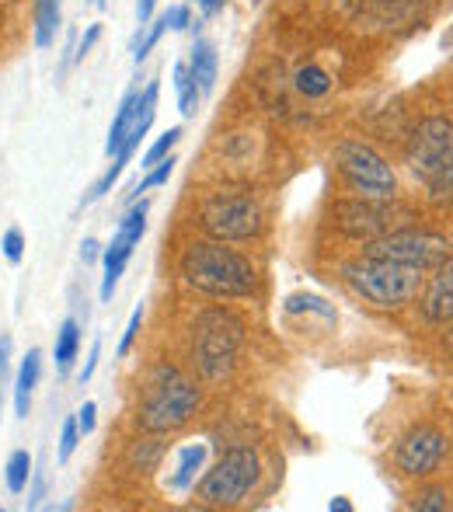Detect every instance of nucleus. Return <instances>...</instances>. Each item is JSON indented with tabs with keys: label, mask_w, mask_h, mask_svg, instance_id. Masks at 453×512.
<instances>
[{
	"label": "nucleus",
	"mask_w": 453,
	"mask_h": 512,
	"mask_svg": "<svg viewBox=\"0 0 453 512\" xmlns=\"http://www.w3.org/2000/svg\"><path fill=\"white\" fill-rule=\"evenodd\" d=\"M182 276L210 297H251L258 286L255 265L224 244L199 241L182 255Z\"/></svg>",
	"instance_id": "1"
},
{
	"label": "nucleus",
	"mask_w": 453,
	"mask_h": 512,
	"mask_svg": "<svg viewBox=\"0 0 453 512\" xmlns=\"http://www.w3.org/2000/svg\"><path fill=\"white\" fill-rule=\"evenodd\" d=\"M199 408V387L175 366H157L143 387L136 418L147 432H175L192 418Z\"/></svg>",
	"instance_id": "2"
},
{
	"label": "nucleus",
	"mask_w": 453,
	"mask_h": 512,
	"mask_svg": "<svg viewBox=\"0 0 453 512\" xmlns=\"http://www.w3.org/2000/svg\"><path fill=\"white\" fill-rule=\"evenodd\" d=\"M345 283H349L363 300H370L373 307L391 310V307H405L408 300L419 297L422 269L366 255L345 269Z\"/></svg>",
	"instance_id": "3"
},
{
	"label": "nucleus",
	"mask_w": 453,
	"mask_h": 512,
	"mask_svg": "<svg viewBox=\"0 0 453 512\" xmlns=\"http://www.w3.org/2000/svg\"><path fill=\"white\" fill-rule=\"evenodd\" d=\"M415 178L429 189V196L440 203H453V122L426 119L412 136L408 150Z\"/></svg>",
	"instance_id": "4"
},
{
	"label": "nucleus",
	"mask_w": 453,
	"mask_h": 512,
	"mask_svg": "<svg viewBox=\"0 0 453 512\" xmlns=\"http://www.w3.org/2000/svg\"><path fill=\"white\" fill-rule=\"evenodd\" d=\"M192 335V356L206 380H220L234 370L237 349H241V321L227 310H206L196 321Z\"/></svg>",
	"instance_id": "5"
},
{
	"label": "nucleus",
	"mask_w": 453,
	"mask_h": 512,
	"mask_svg": "<svg viewBox=\"0 0 453 512\" xmlns=\"http://www.w3.org/2000/svg\"><path fill=\"white\" fill-rule=\"evenodd\" d=\"M335 161H339V171H342L345 185H349L356 196H363V199H394V189H398V182H394V171L373 147L349 140V143H342V147L335 150Z\"/></svg>",
	"instance_id": "6"
},
{
	"label": "nucleus",
	"mask_w": 453,
	"mask_h": 512,
	"mask_svg": "<svg viewBox=\"0 0 453 512\" xmlns=\"http://www.w3.org/2000/svg\"><path fill=\"white\" fill-rule=\"evenodd\" d=\"M258 481V457L248 446H234L224 457L217 460L210 474L199 485V495L210 506H237V502L248 499V492Z\"/></svg>",
	"instance_id": "7"
},
{
	"label": "nucleus",
	"mask_w": 453,
	"mask_h": 512,
	"mask_svg": "<svg viewBox=\"0 0 453 512\" xmlns=\"http://www.w3.org/2000/svg\"><path fill=\"white\" fill-rule=\"evenodd\" d=\"M199 223L217 241H248L262 230V209L248 196H217L203 206Z\"/></svg>",
	"instance_id": "8"
},
{
	"label": "nucleus",
	"mask_w": 453,
	"mask_h": 512,
	"mask_svg": "<svg viewBox=\"0 0 453 512\" xmlns=\"http://www.w3.org/2000/svg\"><path fill=\"white\" fill-rule=\"evenodd\" d=\"M366 255L415 265V269L426 272L429 265H440L447 258V241L440 234H429V230H391V234L366 244Z\"/></svg>",
	"instance_id": "9"
},
{
	"label": "nucleus",
	"mask_w": 453,
	"mask_h": 512,
	"mask_svg": "<svg viewBox=\"0 0 453 512\" xmlns=\"http://www.w3.org/2000/svg\"><path fill=\"white\" fill-rule=\"evenodd\" d=\"M408 216V209L387 203V199H359V203H339L335 206V223H339L342 234L349 237H366V241H377V237L391 234L394 220Z\"/></svg>",
	"instance_id": "10"
},
{
	"label": "nucleus",
	"mask_w": 453,
	"mask_h": 512,
	"mask_svg": "<svg viewBox=\"0 0 453 512\" xmlns=\"http://www.w3.org/2000/svg\"><path fill=\"white\" fill-rule=\"evenodd\" d=\"M443 453H447V436L440 429H433V425H419L398 443L394 460H398V467L408 478H422V474H433L440 467Z\"/></svg>",
	"instance_id": "11"
},
{
	"label": "nucleus",
	"mask_w": 453,
	"mask_h": 512,
	"mask_svg": "<svg viewBox=\"0 0 453 512\" xmlns=\"http://www.w3.org/2000/svg\"><path fill=\"white\" fill-rule=\"evenodd\" d=\"M422 310L433 324L453 321V255L436 265V276L429 279L426 297H422Z\"/></svg>",
	"instance_id": "12"
},
{
	"label": "nucleus",
	"mask_w": 453,
	"mask_h": 512,
	"mask_svg": "<svg viewBox=\"0 0 453 512\" xmlns=\"http://www.w3.org/2000/svg\"><path fill=\"white\" fill-rule=\"evenodd\" d=\"M140 241H133L129 234H122V230H115V237H112V244L102 251V258H105V279H102V300L109 304L112 300V293H115V286H119V279H122V272H126V265H129V255H133V248Z\"/></svg>",
	"instance_id": "13"
},
{
	"label": "nucleus",
	"mask_w": 453,
	"mask_h": 512,
	"mask_svg": "<svg viewBox=\"0 0 453 512\" xmlns=\"http://www.w3.org/2000/svg\"><path fill=\"white\" fill-rule=\"evenodd\" d=\"M217 49H213V42L206 39H196V46H192V56H189V74L192 81L199 84V91L203 95H210L213 88H217Z\"/></svg>",
	"instance_id": "14"
},
{
	"label": "nucleus",
	"mask_w": 453,
	"mask_h": 512,
	"mask_svg": "<svg viewBox=\"0 0 453 512\" xmlns=\"http://www.w3.org/2000/svg\"><path fill=\"white\" fill-rule=\"evenodd\" d=\"M206 453H210V446H206V443H192V446H185V450L178 453V467H175V474L168 478L171 492H189V488L196 485V474L203 471Z\"/></svg>",
	"instance_id": "15"
},
{
	"label": "nucleus",
	"mask_w": 453,
	"mask_h": 512,
	"mask_svg": "<svg viewBox=\"0 0 453 512\" xmlns=\"http://www.w3.org/2000/svg\"><path fill=\"white\" fill-rule=\"evenodd\" d=\"M39 377H42V352L32 349L25 356V363H21L18 380H14V411H18V418H25L28 408H32V391L39 384Z\"/></svg>",
	"instance_id": "16"
},
{
	"label": "nucleus",
	"mask_w": 453,
	"mask_h": 512,
	"mask_svg": "<svg viewBox=\"0 0 453 512\" xmlns=\"http://www.w3.org/2000/svg\"><path fill=\"white\" fill-rule=\"evenodd\" d=\"M63 0H35V46H53L56 28H60Z\"/></svg>",
	"instance_id": "17"
},
{
	"label": "nucleus",
	"mask_w": 453,
	"mask_h": 512,
	"mask_svg": "<svg viewBox=\"0 0 453 512\" xmlns=\"http://www.w3.org/2000/svg\"><path fill=\"white\" fill-rule=\"evenodd\" d=\"M136 105H140V91H129V95L122 98L115 119H112L109 140H105V154H119V150H122V143H126V133H129V122H133V115H136Z\"/></svg>",
	"instance_id": "18"
},
{
	"label": "nucleus",
	"mask_w": 453,
	"mask_h": 512,
	"mask_svg": "<svg viewBox=\"0 0 453 512\" xmlns=\"http://www.w3.org/2000/svg\"><path fill=\"white\" fill-rule=\"evenodd\" d=\"M77 349H81V328H77L74 317L63 321V328L56 331V370L60 373H70L77 359Z\"/></svg>",
	"instance_id": "19"
},
{
	"label": "nucleus",
	"mask_w": 453,
	"mask_h": 512,
	"mask_svg": "<svg viewBox=\"0 0 453 512\" xmlns=\"http://www.w3.org/2000/svg\"><path fill=\"white\" fill-rule=\"evenodd\" d=\"M175 91H178V112H182L185 119H192V115L199 112V98H203V91H199V84L192 81V74H189L185 63H178L175 67Z\"/></svg>",
	"instance_id": "20"
},
{
	"label": "nucleus",
	"mask_w": 453,
	"mask_h": 512,
	"mask_svg": "<svg viewBox=\"0 0 453 512\" xmlns=\"http://www.w3.org/2000/svg\"><path fill=\"white\" fill-rule=\"evenodd\" d=\"M32 453L28 450H14L11 460H7V492L21 495L28 488V478H32Z\"/></svg>",
	"instance_id": "21"
},
{
	"label": "nucleus",
	"mask_w": 453,
	"mask_h": 512,
	"mask_svg": "<svg viewBox=\"0 0 453 512\" xmlns=\"http://www.w3.org/2000/svg\"><path fill=\"white\" fill-rule=\"evenodd\" d=\"M129 157H133V154H115L112 168H109V171H105V175H102V178H98V182H95V185H91V189H88V196H84V199H81V206H91V203H98V199H102V196H109V192H112V185H115V182H119V175H122V171H126Z\"/></svg>",
	"instance_id": "22"
},
{
	"label": "nucleus",
	"mask_w": 453,
	"mask_h": 512,
	"mask_svg": "<svg viewBox=\"0 0 453 512\" xmlns=\"http://www.w3.org/2000/svg\"><path fill=\"white\" fill-rule=\"evenodd\" d=\"M164 32H168V18H164V14H161V18H157V21H150V25L143 28V32L133 39V60H136V63H143V60H147V53L157 46V39H161Z\"/></svg>",
	"instance_id": "23"
},
{
	"label": "nucleus",
	"mask_w": 453,
	"mask_h": 512,
	"mask_svg": "<svg viewBox=\"0 0 453 512\" xmlns=\"http://www.w3.org/2000/svg\"><path fill=\"white\" fill-rule=\"evenodd\" d=\"M297 88L304 91L307 98H321V95L332 91V77H328L321 67H304L297 74Z\"/></svg>",
	"instance_id": "24"
},
{
	"label": "nucleus",
	"mask_w": 453,
	"mask_h": 512,
	"mask_svg": "<svg viewBox=\"0 0 453 512\" xmlns=\"http://www.w3.org/2000/svg\"><path fill=\"white\" fill-rule=\"evenodd\" d=\"M182 140V126H171L168 133L161 136V140L154 143V147L147 150V154H143V164L140 168H154V164H161L164 157H171V150H175V143Z\"/></svg>",
	"instance_id": "25"
},
{
	"label": "nucleus",
	"mask_w": 453,
	"mask_h": 512,
	"mask_svg": "<svg viewBox=\"0 0 453 512\" xmlns=\"http://www.w3.org/2000/svg\"><path fill=\"white\" fill-rule=\"evenodd\" d=\"M175 157H164L161 164H154V168H147V178H143L140 185H136V196L140 192H147V189H157V185H168V178H171V171H175Z\"/></svg>",
	"instance_id": "26"
},
{
	"label": "nucleus",
	"mask_w": 453,
	"mask_h": 512,
	"mask_svg": "<svg viewBox=\"0 0 453 512\" xmlns=\"http://www.w3.org/2000/svg\"><path fill=\"white\" fill-rule=\"evenodd\" d=\"M77 443H81V429H77V418H67V422H63V432H60V450H56V460H60V464H67V460L74 457Z\"/></svg>",
	"instance_id": "27"
},
{
	"label": "nucleus",
	"mask_w": 453,
	"mask_h": 512,
	"mask_svg": "<svg viewBox=\"0 0 453 512\" xmlns=\"http://www.w3.org/2000/svg\"><path fill=\"white\" fill-rule=\"evenodd\" d=\"M140 324H143V307H136L133 314H129L126 335H122V342H119V356H129V349H133L136 335H140Z\"/></svg>",
	"instance_id": "28"
},
{
	"label": "nucleus",
	"mask_w": 453,
	"mask_h": 512,
	"mask_svg": "<svg viewBox=\"0 0 453 512\" xmlns=\"http://www.w3.org/2000/svg\"><path fill=\"white\" fill-rule=\"evenodd\" d=\"M415 509H419V512H443V509H447V492H443V488H433V492L419 495Z\"/></svg>",
	"instance_id": "29"
},
{
	"label": "nucleus",
	"mask_w": 453,
	"mask_h": 512,
	"mask_svg": "<svg viewBox=\"0 0 453 512\" xmlns=\"http://www.w3.org/2000/svg\"><path fill=\"white\" fill-rule=\"evenodd\" d=\"M21 255H25V237H21V230H7L4 234V258L7 262H21Z\"/></svg>",
	"instance_id": "30"
},
{
	"label": "nucleus",
	"mask_w": 453,
	"mask_h": 512,
	"mask_svg": "<svg viewBox=\"0 0 453 512\" xmlns=\"http://www.w3.org/2000/svg\"><path fill=\"white\" fill-rule=\"evenodd\" d=\"M95 415H98L95 401H84V408L77 411V429H81V436H91V432H95Z\"/></svg>",
	"instance_id": "31"
},
{
	"label": "nucleus",
	"mask_w": 453,
	"mask_h": 512,
	"mask_svg": "<svg viewBox=\"0 0 453 512\" xmlns=\"http://www.w3.org/2000/svg\"><path fill=\"white\" fill-rule=\"evenodd\" d=\"M164 18H168V28H178V32H182V28H189L192 14H189V7H185V4H175V7H168V11H164Z\"/></svg>",
	"instance_id": "32"
},
{
	"label": "nucleus",
	"mask_w": 453,
	"mask_h": 512,
	"mask_svg": "<svg viewBox=\"0 0 453 512\" xmlns=\"http://www.w3.org/2000/svg\"><path fill=\"white\" fill-rule=\"evenodd\" d=\"M98 35H102V25H91L88 32H84L81 46H77V60H84V56L91 53V46H95V42H98Z\"/></svg>",
	"instance_id": "33"
},
{
	"label": "nucleus",
	"mask_w": 453,
	"mask_h": 512,
	"mask_svg": "<svg viewBox=\"0 0 453 512\" xmlns=\"http://www.w3.org/2000/svg\"><path fill=\"white\" fill-rule=\"evenodd\" d=\"M98 258H102V244H98L95 237H88V241L81 244V262L84 265H95Z\"/></svg>",
	"instance_id": "34"
},
{
	"label": "nucleus",
	"mask_w": 453,
	"mask_h": 512,
	"mask_svg": "<svg viewBox=\"0 0 453 512\" xmlns=\"http://www.w3.org/2000/svg\"><path fill=\"white\" fill-rule=\"evenodd\" d=\"M98 356H102V342H95V345H91V356H88V363H84V370H81V384H88V380L95 377Z\"/></svg>",
	"instance_id": "35"
},
{
	"label": "nucleus",
	"mask_w": 453,
	"mask_h": 512,
	"mask_svg": "<svg viewBox=\"0 0 453 512\" xmlns=\"http://www.w3.org/2000/svg\"><path fill=\"white\" fill-rule=\"evenodd\" d=\"M42 495H46V474H35V485H32V492H28V506H39L42 502Z\"/></svg>",
	"instance_id": "36"
},
{
	"label": "nucleus",
	"mask_w": 453,
	"mask_h": 512,
	"mask_svg": "<svg viewBox=\"0 0 453 512\" xmlns=\"http://www.w3.org/2000/svg\"><path fill=\"white\" fill-rule=\"evenodd\" d=\"M7 366H11V338H0V384H4L7 377Z\"/></svg>",
	"instance_id": "37"
},
{
	"label": "nucleus",
	"mask_w": 453,
	"mask_h": 512,
	"mask_svg": "<svg viewBox=\"0 0 453 512\" xmlns=\"http://www.w3.org/2000/svg\"><path fill=\"white\" fill-rule=\"evenodd\" d=\"M154 7H157V0H140V4H136V18H140L143 25H147L150 14H154Z\"/></svg>",
	"instance_id": "38"
},
{
	"label": "nucleus",
	"mask_w": 453,
	"mask_h": 512,
	"mask_svg": "<svg viewBox=\"0 0 453 512\" xmlns=\"http://www.w3.org/2000/svg\"><path fill=\"white\" fill-rule=\"evenodd\" d=\"M224 4H227V0H199V7H203V14H210V18H213V14L224 11Z\"/></svg>",
	"instance_id": "39"
},
{
	"label": "nucleus",
	"mask_w": 453,
	"mask_h": 512,
	"mask_svg": "<svg viewBox=\"0 0 453 512\" xmlns=\"http://www.w3.org/2000/svg\"><path fill=\"white\" fill-rule=\"evenodd\" d=\"M328 509H332V512H352V502H349V499H342V495H339V499L328 502Z\"/></svg>",
	"instance_id": "40"
},
{
	"label": "nucleus",
	"mask_w": 453,
	"mask_h": 512,
	"mask_svg": "<svg viewBox=\"0 0 453 512\" xmlns=\"http://www.w3.org/2000/svg\"><path fill=\"white\" fill-rule=\"evenodd\" d=\"M447 352H450V356H453V331H450V335H447Z\"/></svg>",
	"instance_id": "41"
},
{
	"label": "nucleus",
	"mask_w": 453,
	"mask_h": 512,
	"mask_svg": "<svg viewBox=\"0 0 453 512\" xmlns=\"http://www.w3.org/2000/svg\"><path fill=\"white\" fill-rule=\"evenodd\" d=\"M95 4H98V7H105V4H109V0H95Z\"/></svg>",
	"instance_id": "42"
}]
</instances>
